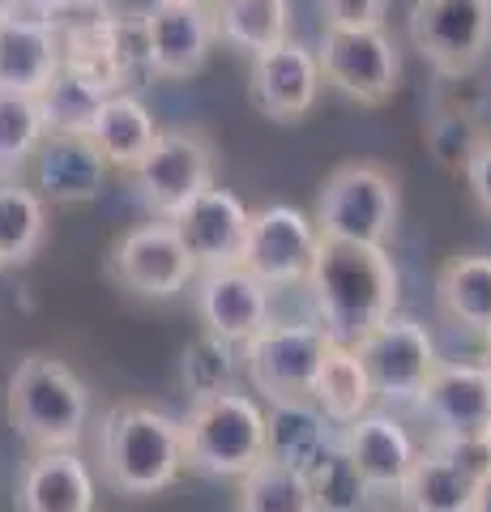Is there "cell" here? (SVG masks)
Listing matches in <instances>:
<instances>
[{"label":"cell","instance_id":"cell-1","mask_svg":"<svg viewBox=\"0 0 491 512\" xmlns=\"http://www.w3.org/2000/svg\"><path fill=\"white\" fill-rule=\"evenodd\" d=\"M304 282L329 342L355 346L363 333H372L380 320L398 312V265L376 244L321 235Z\"/></svg>","mask_w":491,"mask_h":512},{"label":"cell","instance_id":"cell-2","mask_svg":"<svg viewBox=\"0 0 491 512\" xmlns=\"http://www.w3.org/2000/svg\"><path fill=\"white\" fill-rule=\"evenodd\" d=\"M99 466L120 495H158L184 470L180 419L154 406H116L99 427Z\"/></svg>","mask_w":491,"mask_h":512},{"label":"cell","instance_id":"cell-3","mask_svg":"<svg viewBox=\"0 0 491 512\" xmlns=\"http://www.w3.org/2000/svg\"><path fill=\"white\" fill-rule=\"evenodd\" d=\"M5 410L13 431L35 453H43V448H77V440L86 436L90 393L69 363L26 355L9 376Z\"/></svg>","mask_w":491,"mask_h":512},{"label":"cell","instance_id":"cell-4","mask_svg":"<svg viewBox=\"0 0 491 512\" xmlns=\"http://www.w3.org/2000/svg\"><path fill=\"white\" fill-rule=\"evenodd\" d=\"M180 448L188 470L205 478H240L265 457V406L235 389L188 402Z\"/></svg>","mask_w":491,"mask_h":512},{"label":"cell","instance_id":"cell-5","mask_svg":"<svg viewBox=\"0 0 491 512\" xmlns=\"http://www.w3.org/2000/svg\"><path fill=\"white\" fill-rule=\"evenodd\" d=\"M402 192L398 180L380 163H342L325 175L316 192V235L355 239V244L385 248L398 231Z\"/></svg>","mask_w":491,"mask_h":512},{"label":"cell","instance_id":"cell-6","mask_svg":"<svg viewBox=\"0 0 491 512\" xmlns=\"http://www.w3.org/2000/svg\"><path fill=\"white\" fill-rule=\"evenodd\" d=\"M321 82L359 107H385L402 82V56L385 26H325Z\"/></svg>","mask_w":491,"mask_h":512},{"label":"cell","instance_id":"cell-7","mask_svg":"<svg viewBox=\"0 0 491 512\" xmlns=\"http://www.w3.org/2000/svg\"><path fill=\"white\" fill-rule=\"evenodd\" d=\"M355 355L368 372L372 397L389 406H410L415 393L427 384V376L436 372V342L427 325H419L415 316H385L372 333H363L355 342Z\"/></svg>","mask_w":491,"mask_h":512},{"label":"cell","instance_id":"cell-8","mask_svg":"<svg viewBox=\"0 0 491 512\" xmlns=\"http://www.w3.org/2000/svg\"><path fill=\"white\" fill-rule=\"evenodd\" d=\"M321 325H265L244 342V367L261 402H312V380L325 359Z\"/></svg>","mask_w":491,"mask_h":512},{"label":"cell","instance_id":"cell-9","mask_svg":"<svg viewBox=\"0 0 491 512\" xmlns=\"http://www.w3.org/2000/svg\"><path fill=\"white\" fill-rule=\"evenodd\" d=\"M410 43L440 77L474 73L491 47V0H415Z\"/></svg>","mask_w":491,"mask_h":512},{"label":"cell","instance_id":"cell-10","mask_svg":"<svg viewBox=\"0 0 491 512\" xmlns=\"http://www.w3.org/2000/svg\"><path fill=\"white\" fill-rule=\"evenodd\" d=\"M137 197L150 205L158 218H171L184 201H193L201 188L214 184V150L201 133H163L158 128L150 154L129 171Z\"/></svg>","mask_w":491,"mask_h":512},{"label":"cell","instance_id":"cell-11","mask_svg":"<svg viewBox=\"0 0 491 512\" xmlns=\"http://www.w3.org/2000/svg\"><path fill=\"white\" fill-rule=\"evenodd\" d=\"M107 274H112L124 291H133L141 299H176L188 282L197 278V261L188 256V248L180 244V235L171 231V222H150V227H137L112 248V261H107Z\"/></svg>","mask_w":491,"mask_h":512},{"label":"cell","instance_id":"cell-12","mask_svg":"<svg viewBox=\"0 0 491 512\" xmlns=\"http://www.w3.org/2000/svg\"><path fill=\"white\" fill-rule=\"evenodd\" d=\"M410 406L427 419L432 440L479 444L483 427L491 423V376L479 363H436Z\"/></svg>","mask_w":491,"mask_h":512},{"label":"cell","instance_id":"cell-13","mask_svg":"<svg viewBox=\"0 0 491 512\" xmlns=\"http://www.w3.org/2000/svg\"><path fill=\"white\" fill-rule=\"evenodd\" d=\"M483 474L487 466H483L479 444L432 440L410 461V470L398 487V500L406 512H470Z\"/></svg>","mask_w":491,"mask_h":512},{"label":"cell","instance_id":"cell-14","mask_svg":"<svg viewBox=\"0 0 491 512\" xmlns=\"http://www.w3.org/2000/svg\"><path fill=\"white\" fill-rule=\"evenodd\" d=\"M141 30H146V69L167 82L201 73L218 39L205 0H158L141 18Z\"/></svg>","mask_w":491,"mask_h":512},{"label":"cell","instance_id":"cell-15","mask_svg":"<svg viewBox=\"0 0 491 512\" xmlns=\"http://www.w3.org/2000/svg\"><path fill=\"white\" fill-rule=\"evenodd\" d=\"M316 222L295 210V205H269V210L252 214L248 239L240 252V265L257 274L269 291L274 286H291L308 278L312 252H316Z\"/></svg>","mask_w":491,"mask_h":512},{"label":"cell","instance_id":"cell-16","mask_svg":"<svg viewBox=\"0 0 491 512\" xmlns=\"http://www.w3.org/2000/svg\"><path fill=\"white\" fill-rule=\"evenodd\" d=\"M321 86L325 82L316 52L295 39H282L252 56V103L274 124L304 120L321 99Z\"/></svg>","mask_w":491,"mask_h":512},{"label":"cell","instance_id":"cell-17","mask_svg":"<svg viewBox=\"0 0 491 512\" xmlns=\"http://www.w3.org/2000/svg\"><path fill=\"white\" fill-rule=\"evenodd\" d=\"M167 222L180 235L188 256L197 261V269H218V265H240L252 214L244 210V201L235 192L210 184L193 201H184Z\"/></svg>","mask_w":491,"mask_h":512},{"label":"cell","instance_id":"cell-18","mask_svg":"<svg viewBox=\"0 0 491 512\" xmlns=\"http://www.w3.org/2000/svg\"><path fill=\"white\" fill-rule=\"evenodd\" d=\"M197 312L205 333L244 346L252 333L269 325V286L244 265L197 269Z\"/></svg>","mask_w":491,"mask_h":512},{"label":"cell","instance_id":"cell-19","mask_svg":"<svg viewBox=\"0 0 491 512\" xmlns=\"http://www.w3.org/2000/svg\"><path fill=\"white\" fill-rule=\"evenodd\" d=\"M103 154L90 146L86 133H43L30 154V188L47 205H86L99 197L107 180Z\"/></svg>","mask_w":491,"mask_h":512},{"label":"cell","instance_id":"cell-20","mask_svg":"<svg viewBox=\"0 0 491 512\" xmlns=\"http://www.w3.org/2000/svg\"><path fill=\"white\" fill-rule=\"evenodd\" d=\"M338 444L372 495H398L410 461L419 453L410 431L393 414H359L338 431Z\"/></svg>","mask_w":491,"mask_h":512},{"label":"cell","instance_id":"cell-21","mask_svg":"<svg viewBox=\"0 0 491 512\" xmlns=\"http://www.w3.org/2000/svg\"><path fill=\"white\" fill-rule=\"evenodd\" d=\"M60 69V30L35 13L0 18V90L39 94Z\"/></svg>","mask_w":491,"mask_h":512},{"label":"cell","instance_id":"cell-22","mask_svg":"<svg viewBox=\"0 0 491 512\" xmlns=\"http://www.w3.org/2000/svg\"><path fill=\"white\" fill-rule=\"evenodd\" d=\"M18 512H94V478L73 448H43L26 461Z\"/></svg>","mask_w":491,"mask_h":512},{"label":"cell","instance_id":"cell-23","mask_svg":"<svg viewBox=\"0 0 491 512\" xmlns=\"http://www.w3.org/2000/svg\"><path fill=\"white\" fill-rule=\"evenodd\" d=\"M90 146L103 154L107 167H120V171H133L141 158L150 154L154 137H158V124L150 116V107L137 99V94H124L112 90L103 99V107L94 111V120L86 128Z\"/></svg>","mask_w":491,"mask_h":512},{"label":"cell","instance_id":"cell-24","mask_svg":"<svg viewBox=\"0 0 491 512\" xmlns=\"http://www.w3.org/2000/svg\"><path fill=\"white\" fill-rule=\"evenodd\" d=\"M334 423L316 402H278L265 410V457L291 470H308L334 444Z\"/></svg>","mask_w":491,"mask_h":512},{"label":"cell","instance_id":"cell-25","mask_svg":"<svg viewBox=\"0 0 491 512\" xmlns=\"http://www.w3.org/2000/svg\"><path fill=\"white\" fill-rule=\"evenodd\" d=\"M436 299L453 325L470 333L491 329V256L487 252H457L440 265Z\"/></svg>","mask_w":491,"mask_h":512},{"label":"cell","instance_id":"cell-26","mask_svg":"<svg viewBox=\"0 0 491 512\" xmlns=\"http://www.w3.org/2000/svg\"><path fill=\"white\" fill-rule=\"evenodd\" d=\"M312 402L321 406V414L334 427H346L351 419H359V414H368L376 397H372V384L355 355V346H342V342L325 346V359L312 380Z\"/></svg>","mask_w":491,"mask_h":512},{"label":"cell","instance_id":"cell-27","mask_svg":"<svg viewBox=\"0 0 491 512\" xmlns=\"http://www.w3.org/2000/svg\"><path fill=\"white\" fill-rule=\"evenodd\" d=\"M218 39L257 56L265 47L291 39V5L287 0H210Z\"/></svg>","mask_w":491,"mask_h":512},{"label":"cell","instance_id":"cell-28","mask_svg":"<svg viewBox=\"0 0 491 512\" xmlns=\"http://www.w3.org/2000/svg\"><path fill=\"white\" fill-rule=\"evenodd\" d=\"M107 94L112 90H107L103 82L69 69V64H60V69L52 73V82L35 94V103H39V116H43L47 133H86L94 111L103 107Z\"/></svg>","mask_w":491,"mask_h":512},{"label":"cell","instance_id":"cell-29","mask_svg":"<svg viewBox=\"0 0 491 512\" xmlns=\"http://www.w3.org/2000/svg\"><path fill=\"white\" fill-rule=\"evenodd\" d=\"M47 239V201L30 184H0V265L35 261Z\"/></svg>","mask_w":491,"mask_h":512},{"label":"cell","instance_id":"cell-30","mask_svg":"<svg viewBox=\"0 0 491 512\" xmlns=\"http://www.w3.org/2000/svg\"><path fill=\"white\" fill-rule=\"evenodd\" d=\"M235 512H316L312 487L304 470H291L282 461L261 457L248 474H240Z\"/></svg>","mask_w":491,"mask_h":512},{"label":"cell","instance_id":"cell-31","mask_svg":"<svg viewBox=\"0 0 491 512\" xmlns=\"http://www.w3.org/2000/svg\"><path fill=\"white\" fill-rule=\"evenodd\" d=\"M304 478H308V487H312L316 512H363V504H368V495H372L368 487H363V478L355 474L351 457L342 453L338 436H334V444H329L325 453L304 470Z\"/></svg>","mask_w":491,"mask_h":512},{"label":"cell","instance_id":"cell-32","mask_svg":"<svg viewBox=\"0 0 491 512\" xmlns=\"http://www.w3.org/2000/svg\"><path fill=\"white\" fill-rule=\"evenodd\" d=\"M180 384H184L188 402H201V397L235 389V346L214 338V333L193 338L180 355Z\"/></svg>","mask_w":491,"mask_h":512},{"label":"cell","instance_id":"cell-33","mask_svg":"<svg viewBox=\"0 0 491 512\" xmlns=\"http://www.w3.org/2000/svg\"><path fill=\"white\" fill-rule=\"evenodd\" d=\"M43 116L35 94H9L0 90V175L30 163V154L43 141Z\"/></svg>","mask_w":491,"mask_h":512},{"label":"cell","instance_id":"cell-34","mask_svg":"<svg viewBox=\"0 0 491 512\" xmlns=\"http://www.w3.org/2000/svg\"><path fill=\"white\" fill-rule=\"evenodd\" d=\"M487 128L470 116H449V111H436L432 124H427V150L445 171H462L470 163L474 146L483 141Z\"/></svg>","mask_w":491,"mask_h":512},{"label":"cell","instance_id":"cell-35","mask_svg":"<svg viewBox=\"0 0 491 512\" xmlns=\"http://www.w3.org/2000/svg\"><path fill=\"white\" fill-rule=\"evenodd\" d=\"M479 73V69H474ZM474 73H457V77H440V90H436V111H449V116H470V120H483V111L491 103V90L483 77Z\"/></svg>","mask_w":491,"mask_h":512},{"label":"cell","instance_id":"cell-36","mask_svg":"<svg viewBox=\"0 0 491 512\" xmlns=\"http://www.w3.org/2000/svg\"><path fill=\"white\" fill-rule=\"evenodd\" d=\"M389 0H321L325 26H385Z\"/></svg>","mask_w":491,"mask_h":512},{"label":"cell","instance_id":"cell-37","mask_svg":"<svg viewBox=\"0 0 491 512\" xmlns=\"http://www.w3.org/2000/svg\"><path fill=\"white\" fill-rule=\"evenodd\" d=\"M462 175L470 184L474 205H479L483 214H491V133H483V141L474 146V154H470V163L462 167Z\"/></svg>","mask_w":491,"mask_h":512},{"label":"cell","instance_id":"cell-38","mask_svg":"<svg viewBox=\"0 0 491 512\" xmlns=\"http://www.w3.org/2000/svg\"><path fill=\"white\" fill-rule=\"evenodd\" d=\"M69 5L73 0H18L22 13H35V18H47V22H52L60 9H69Z\"/></svg>","mask_w":491,"mask_h":512},{"label":"cell","instance_id":"cell-39","mask_svg":"<svg viewBox=\"0 0 491 512\" xmlns=\"http://www.w3.org/2000/svg\"><path fill=\"white\" fill-rule=\"evenodd\" d=\"M470 512H491V474H483L479 491H474V504H470Z\"/></svg>","mask_w":491,"mask_h":512},{"label":"cell","instance_id":"cell-40","mask_svg":"<svg viewBox=\"0 0 491 512\" xmlns=\"http://www.w3.org/2000/svg\"><path fill=\"white\" fill-rule=\"evenodd\" d=\"M479 453H483V466H487V474H491V423L483 427V436H479Z\"/></svg>","mask_w":491,"mask_h":512},{"label":"cell","instance_id":"cell-41","mask_svg":"<svg viewBox=\"0 0 491 512\" xmlns=\"http://www.w3.org/2000/svg\"><path fill=\"white\" fill-rule=\"evenodd\" d=\"M479 367H483V372L491 376V329L483 333V363H479Z\"/></svg>","mask_w":491,"mask_h":512},{"label":"cell","instance_id":"cell-42","mask_svg":"<svg viewBox=\"0 0 491 512\" xmlns=\"http://www.w3.org/2000/svg\"><path fill=\"white\" fill-rule=\"evenodd\" d=\"M9 13H18V0H0V18H9Z\"/></svg>","mask_w":491,"mask_h":512},{"label":"cell","instance_id":"cell-43","mask_svg":"<svg viewBox=\"0 0 491 512\" xmlns=\"http://www.w3.org/2000/svg\"><path fill=\"white\" fill-rule=\"evenodd\" d=\"M205 5H210V0H205Z\"/></svg>","mask_w":491,"mask_h":512}]
</instances>
